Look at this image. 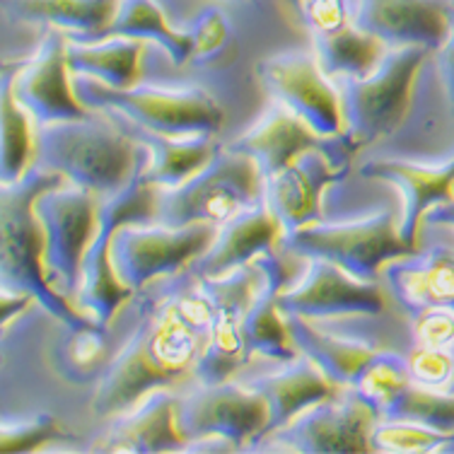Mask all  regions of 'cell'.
Instances as JSON below:
<instances>
[{"mask_svg":"<svg viewBox=\"0 0 454 454\" xmlns=\"http://www.w3.org/2000/svg\"><path fill=\"white\" fill-rule=\"evenodd\" d=\"M213 302L199 273H176L158 295H150L138 322L121 350L99 377L92 411L97 416H119L131 411L155 389H167L193 367L208 343Z\"/></svg>","mask_w":454,"mask_h":454,"instance_id":"cell-1","label":"cell"},{"mask_svg":"<svg viewBox=\"0 0 454 454\" xmlns=\"http://www.w3.org/2000/svg\"><path fill=\"white\" fill-rule=\"evenodd\" d=\"M61 184V175L39 167H32L20 182L3 184L0 273L3 290L32 295L36 305L44 307L56 322L70 329H80L97 322L78 312L68 302V297L49 280L44 266V230L36 215V199Z\"/></svg>","mask_w":454,"mask_h":454,"instance_id":"cell-2","label":"cell"},{"mask_svg":"<svg viewBox=\"0 0 454 454\" xmlns=\"http://www.w3.org/2000/svg\"><path fill=\"white\" fill-rule=\"evenodd\" d=\"M138 140L90 119L44 123L36 129L35 167L68 179L97 196H112L138 172Z\"/></svg>","mask_w":454,"mask_h":454,"instance_id":"cell-3","label":"cell"},{"mask_svg":"<svg viewBox=\"0 0 454 454\" xmlns=\"http://www.w3.org/2000/svg\"><path fill=\"white\" fill-rule=\"evenodd\" d=\"M430 53L426 46H392L370 75L343 80V140L350 150L372 145L402 126L416 75Z\"/></svg>","mask_w":454,"mask_h":454,"instance_id":"cell-4","label":"cell"},{"mask_svg":"<svg viewBox=\"0 0 454 454\" xmlns=\"http://www.w3.org/2000/svg\"><path fill=\"white\" fill-rule=\"evenodd\" d=\"M158 203L160 189L145 179L143 167L123 189L99 201L97 232L88 249V256H85V263H82V276H80L75 300H78L80 309L105 329L116 315V309L126 300H131L136 293L129 286H123L119 273L114 269V235L126 223H155Z\"/></svg>","mask_w":454,"mask_h":454,"instance_id":"cell-5","label":"cell"},{"mask_svg":"<svg viewBox=\"0 0 454 454\" xmlns=\"http://www.w3.org/2000/svg\"><path fill=\"white\" fill-rule=\"evenodd\" d=\"M75 95L85 106L105 109L162 136H213L223 129V106L199 88H133L119 90L80 75L73 82Z\"/></svg>","mask_w":454,"mask_h":454,"instance_id":"cell-6","label":"cell"},{"mask_svg":"<svg viewBox=\"0 0 454 454\" xmlns=\"http://www.w3.org/2000/svg\"><path fill=\"white\" fill-rule=\"evenodd\" d=\"M263 175L245 153L220 148L215 158L172 189H160L158 218L162 225H225L237 213L259 203Z\"/></svg>","mask_w":454,"mask_h":454,"instance_id":"cell-7","label":"cell"},{"mask_svg":"<svg viewBox=\"0 0 454 454\" xmlns=\"http://www.w3.org/2000/svg\"><path fill=\"white\" fill-rule=\"evenodd\" d=\"M286 249L307 259H324L360 280H380L387 263L420 249L402 237L392 213H375L348 223H309L283 235Z\"/></svg>","mask_w":454,"mask_h":454,"instance_id":"cell-8","label":"cell"},{"mask_svg":"<svg viewBox=\"0 0 454 454\" xmlns=\"http://www.w3.org/2000/svg\"><path fill=\"white\" fill-rule=\"evenodd\" d=\"M201 280L213 302V324H210L208 343L193 367V377L201 385H218L235 375L252 356L245 322L249 307L254 305L266 280V269L259 259H252L225 276L218 278L201 276Z\"/></svg>","mask_w":454,"mask_h":454,"instance_id":"cell-9","label":"cell"},{"mask_svg":"<svg viewBox=\"0 0 454 454\" xmlns=\"http://www.w3.org/2000/svg\"><path fill=\"white\" fill-rule=\"evenodd\" d=\"M220 225H162L126 223L112 242L114 269L123 286L138 290L150 280L176 276L201 259L218 237Z\"/></svg>","mask_w":454,"mask_h":454,"instance_id":"cell-10","label":"cell"},{"mask_svg":"<svg viewBox=\"0 0 454 454\" xmlns=\"http://www.w3.org/2000/svg\"><path fill=\"white\" fill-rule=\"evenodd\" d=\"M44 230V266L56 288L75 297L99 220V196L80 186H53L36 199Z\"/></svg>","mask_w":454,"mask_h":454,"instance_id":"cell-11","label":"cell"},{"mask_svg":"<svg viewBox=\"0 0 454 454\" xmlns=\"http://www.w3.org/2000/svg\"><path fill=\"white\" fill-rule=\"evenodd\" d=\"M377 420V411L356 389H346V396L336 394L324 399L271 433L269 437L276 440V445H266L263 450L309 454L372 452V428Z\"/></svg>","mask_w":454,"mask_h":454,"instance_id":"cell-12","label":"cell"},{"mask_svg":"<svg viewBox=\"0 0 454 454\" xmlns=\"http://www.w3.org/2000/svg\"><path fill=\"white\" fill-rule=\"evenodd\" d=\"M269 426V403L254 387L237 382L201 385L179 399V430L186 442L225 440L235 447H252Z\"/></svg>","mask_w":454,"mask_h":454,"instance_id":"cell-13","label":"cell"},{"mask_svg":"<svg viewBox=\"0 0 454 454\" xmlns=\"http://www.w3.org/2000/svg\"><path fill=\"white\" fill-rule=\"evenodd\" d=\"M259 80L278 105L305 119L324 138L343 136V106L336 90L326 82L317 53L286 51L263 59L256 66Z\"/></svg>","mask_w":454,"mask_h":454,"instance_id":"cell-14","label":"cell"},{"mask_svg":"<svg viewBox=\"0 0 454 454\" xmlns=\"http://www.w3.org/2000/svg\"><path fill=\"white\" fill-rule=\"evenodd\" d=\"M283 315L307 319H339V317L380 315L387 307V293L380 280H360L340 266L312 259L305 278L278 295Z\"/></svg>","mask_w":454,"mask_h":454,"instance_id":"cell-15","label":"cell"},{"mask_svg":"<svg viewBox=\"0 0 454 454\" xmlns=\"http://www.w3.org/2000/svg\"><path fill=\"white\" fill-rule=\"evenodd\" d=\"M68 42L61 29H49L29 61H22L15 78V97L39 126L90 119L92 109L80 102L68 85Z\"/></svg>","mask_w":454,"mask_h":454,"instance_id":"cell-16","label":"cell"},{"mask_svg":"<svg viewBox=\"0 0 454 454\" xmlns=\"http://www.w3.org/2000/svg\"><path fill=\"white\" fill-rule=\"evenodd\" d=\"M348 172L346 162L336 160L324 148L302 153L278 175L263 179V201L276 213L283 225V235L297 227L317 223L322 193L340 182Z\"/></svg>","mask_w":454,"mask_h":454,"instance_id":"cell-17","label":"cell"},{"mask_svg":"<svg viewBox=\"0 0 454 454\" xmlns=\"http://www.w3.org/2000/svg\"><path fill=\"white\" fill-rule=\"evenodd\" d=\"M353 25L387 46L437 51L450 35V0H358Z\"/></svg>","mask_w":454,"mask_h":454,"instance_id":"cell-18","label":"cell"},{"mask_svg":"<svg viewBox=\"0 0 454 454\" xmlns=\"http://www.w3.org/2000/svg\"><path fill=\"white\" fill-rule=\"evenodd\" d=\"M360 175L367 179H382L396 184L403 193V210L399 220L402 237L419 247L423 220L435 206L454 199V153L445 162L419 165L409 160H370Z\"/></svg>","mask_w":454,"mask_h":454,"instance_id":"cell-19","label":"cell"},{"mask_svg":"<svg viewBox=\"0 0 454 454\" xmlns=\"http://www.w3.org/2000/svg\"><path fill=\"white\" fill-rule=\"evenodd\" d=\"M186 437L179 430V399L165 389L150 392L99 437L102 452H176Z\"/></svg>","mask_w":454,"mask_h":454,"instance_id":"cell-20","label":"cell"},{"mask_svg":"<svg viewBox=\"0 0 454 454\" xmlns=\"http://www.w3.org/2000/svg\"><path fill=\"white\" fill-rule=\"evenodd\" d=\"M283 235V225L269 203L259 201L237 213L225 225H220L215 242L193 262V271L203 278H218L235 271L237 266H245L259 254L273 252V245Z\"/></svg>","mask_w":454,"mask_h":454,"instance_id":"cell-21","label":"cell"},{"mask_svg":"<svg viewBox=\"0 0 454 454\" xmlns=\"http://www.w3.org/2000/svg\"><path fill=\"white\" fill-rule=\"evenodd\" d=\"M290 339L297 353L312 358L326 375L343 389H353L363 370L385 346L370 336H350V333L324 329L317 319L286 315Z\"/></svg>","mask_w":454,"mask_h":454,"instance_id":"cell-22","label":"cell"},{"mask_svg":"<svg viewBox=\"0 0 454 454\" xmlns=\"http://www.w3.org/2000/svg\"><path fill=\"white\" fill-rule=\"evenodd\" d=\"M252 387L269 403V426L259 440L288 426L290 420L300 416L302 411L324 402V399H332L343 389L317 365L315 360L307 358L302 353L297 358L288 360V365L278 372L259 377Z\"/></svg>","mask_w":454,"mask_h":454,"instance_id":"cell-23","label":"cell"},{"mask_svg":"<svg viewBox=\"0 0 454 454\" xmlns=\"http://www.w3.org/2000/svg\"><path fill=\"white\" fill-rule=\"evenodd\" d=\"M382 276L387 278L389 295L409 317L426 307L454 309V254L447 249L394 259L382 269Z\"/></svg>","mask_w":454,"mask_h":454,"instance_id":"cell-24","label":"cell"},{"mask_svg":"<svg viewBox=\"0 0 454 454\" xmlns=\"http://www.w3.org/2000/svg\"><path fill=\"white\" fill-rule=\"evenodd\" d=\"M227 148L249 155L262 169L263 179H269L307 150L324 148V136H319L293 109L278 105L266 114L262 123H256L252 131L232 140Z\"/></svg>","mask_w":454,"mask_h":454,"instance_id":"cell-25","label":"cell"},{"mask_svg":"<svg viewBox=\"0 0 454 454\" xmlns=\"http://www.w3.org/2000/svg\"><path fill=\"white\" fill-rule=\"evenodd\" d=\"M121 0H5V12L20 22L61 29L73 42H99Z\"/></svg>","mask_w":454,"mask_h":454,"instance_id":"cell-26","label":"cell"},{"mask_svg":"<svg viewBox=\"0 0 454 454\" xmlns=\"http://www.w3.org/2000/svg\"><path fill=\"white\" fill-rule=\"evenodd\" d=\"M136 140L150 150V162L148 167H143V175L158 189H172L192 179L220 153L210 136L175 138V136H162V133H153L138 126Z\"/></svg>","mask_w":454,"mask_h":454,"instance_id":"cell-27","label":"cell"},{"mask_svg":"<svg viewBox=\"0 0 454 454\" xmlns=\"http://www.w3.org/2000/svg\"><path fill=\"white\" fill-rule=\"evenodd\" d=\"M143 51V39L106 36L99 42H70L66 59L70 73L95 78L109 88L126 90L138 85Z\"/></svg>","mask_w":454,"mask_h":454,"instance_id":"cell-28","label":"cell"},{"mask_svg":"<svg viewBox=\"0 0 454 454\" xmlns=\"http://www.w3.org/2000/svg\"><path fill=\"white\" fill-rule=\"evenodd\" d=\"M106 36H131V39H143V42H155L169 53L175 63H186L193 56V36L186 29H175L160 10L155 0H121V5L114 15L112 25L106 27Z\"/></svg>","mask_w":454,"mask_h":454,"instance_id":"cell-29","label":"cell"},{"mask_svg":"<svg viewBox=\"0 0 454 454\" xmlns=\"http://www.w3.org/2000/svg\"><path fill=\"white\" fill-rule=\"evenodd\" d=\"M312 36L317 46V61L326 75L365 78L380 66L382 56L387 53V44L382 39L367 35L353 22Z\"/></svg>","mask_w":454,"mask_h":454,"instance_id":"cell-30","label":"cell"},{"mask_svg":"<svg viewBox=\"0 0 454 454\" xmlns=\"http://www.w3.org/2000/svg\"><path fill=\"white\" fill-rule=\"evenodd\" d=\"M22 61L3 66V99H0V116H3V184H15L35 167V138L36 131L29 126V114L15 97V78H18Z\"/></svg>","mask_w":454,"mask_h":454,"instance_id":"cell-31","label":"cell"},{"mask_svg":"<svg viewBox=\"0 0 454 454\" xmlns=\"http://www.w3.org/2000/svg\"><path fill=\"white\" fill-rule=\"evenodd\" d=\"M109 356H112V346L106 339L105 326L99 324L80 326V329L66 326V336L53 346L51 363L53 370L66 382L85 385L90 380L105 375L112 363Z\"/></svg>","mask_w":454,"mask_h":454,"instance_id":"cell-32","label":"cell"},{"mask_svg":"<svg viewBox=\"0 0 454 454\" xmlns=\"http://www.w3.org/2000/svg\"><path fill=\"white\" fill-rule=\"evenodd\" d=\"M409 385L411 372L406 360L385 348L370 360V365L363 370V375L358 377L353 389L377 411L380 419H385L394 402L402 396V392Z\"/></svg>","mask_w":454,"mask_h":454,"instance_id":"cell-33","label":"cell"},{"mask_svg":"<svg viewBox=\"0 0 454 454\" xmlns=\"http://www.w3.org/2000/svg\"><path fill=\"white\" fill-rule=\"evenodd\" d=\"M380 420H411L428 428L454 433V392H440L430 387L411 385L402 392V396L394 402L385 419Z\"/></svg>","mask_w":454,"mask_h":454,"instance_id":"cell-34","label":"cell"},{"mask_svg":"<svg viewBox=\"0 0 454 454\" xmlns=\"http://www.w3.org/2000/svg\"><path fill=\"white\" fill-rule=\"evenodd\" d=\"M452 440L454 433L411 420H377L372 428V452H435L450 450Z\"/></svg>","mask_w":454,"mask_h":454,"instance_id":"cell-35","label":"cell"},{"mask_svg":"<svg viewBox=\"0 0 454 454\" xmlns=\"http://www.w3.org/2000/svg\"><path fill=\"white\" fill-rule=\"evenodd\" d=\"M66 437V430L59 420L49 413L29 416L22 420H5L3 435H0V450L3 452H35L42 450L51 440Z\"/></svg>","mask_w":454,"mask_h":454,"instance_id":"cell-36","label":"cell"},{"mask_svg":"<svg viewBox=\"0 0 454 454\" xmlns=\"http://www.w3.org/2000/svg\"><path fill=\"white\" fill-rule=\"evenodd\" d=\"M411 380L430 389H447L454 385V356L447 348L416 346L406 358Z\"/></svg>","mask_w":454,"mask_h":454,"instance_id":"cell-37","label":"cell"},{"mask_svg":"<svg viewBox=\"0 0 454 454\" xmlns=\"http://www.w3.org/2000/svg\"><path fill=\"white\" fill-rule=\"evenodd\" d=\"M189 32L193 36V61H210L230 44V22L215 8H206L193 20Z\"/></svg>","mask_w":454,"mask_h":454,"instance_id":"cell-38","label":"cell"},{"mask_svg":"<svg viewBox=\"0 0 454 454\" xmlns=\"http://www.w3.org/2000/svg\"><path fill=\"white\" fill-rule=\"evenodd\" d=\"M413 336L419 346L447 348L454 343V309L450 307H426L411 315Z\"/></svg>","mask_w":454,"mask_h":454,"instance_id":"cell-39","label":"cell"},{"mask_svg":"<svg viewBox=\"0 0 454 454\" xmlns=\"http://www.w3.org/2000/svg\"><path fill=\"white\" fill-rule=\"evenodd\" d=\"M290 5L302 18L312 35L332 32L348 22L346 0H290Z\"/></svg>","mask_w":454,"mask_h":454,"instance_id":"cell-40","label":"cell"},{"mask_svg":"<svg viewBox=\"0 0 454 454\" xmlns=\"http://www.w3.org/2000/svg\"><path fill=\"white\" fill-rule=\"evenodd\" d=\"M435 61L440 75H442L447 99L454 109V0H450V35H447L445 44L435 51Z\"/></svg>","mask_w":454,"mask_h":454,"instance_id":"cell-41","label":"cell"},{"mask_svg":"<svg viewBox=\"0 0 454 454\" xmlns=\"http://www.w3.org/2000/svg\"><path fill=\"white\" fill-rule=\"evenodd\" d=\"M428 223L433 225H452L454 227V199L452 201L442 203V206H435V208L430 210L428 215H426Z\"/></svg>","mask_w":454,"mask_h":454,"instance_id":"cell-42","label":"cell"},{"mask_svg":"<svg viewBox=\"0 0 454 454\" xmlns=\"http://www.w3.org/2000/svg\"><path fill=\"white\" fill-rule=\"evenodd\" d=\"M450 392H454V385H452V387H450Z\"/></svg>","mask_w":454,"mask_h":454,"instance_id":"cell-43","label":"cell"}]
</instances>
